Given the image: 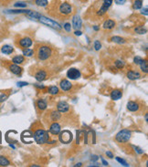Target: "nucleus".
I'll return each mask as SVG.
<instances>
[{"label": "nucleus", "instance_id": "nucleus-31", "mask_svg": "<svg viewBox=\"0 0 148 167\" xmlns=\"http://www.w3.org/2000/svg\"><path fill=\"white\" fill-rule=\"evenodd\" d=\"M29 17H32V18H36V19H38L39 16H41V14H39L38 12H36V11H32V10H29L27 14Z\"/></svg>", "mask_w": 148, "mask_h": 167}, {"label": "nucleus", "instance_id": "nucleus-35", "mask_svg": "<svg viewBox=\"0 0 148 167\" xmlns=\"http://www.w3.org/2000/svg\"><path fill=\"white\" fill-rule=\"evenodd\" d=\"M27 4L26 3V2H16L15 4H14V6L15 7H18V8H25V7H27Z\"/></svg>", "mask_w": 148, "mask_h": 167}, {"label": "nucleus", "instance_id": "nucleus-43", "mask_svg": "<svg viewBox=\"0 0 148 167\" xmlns=\"http://www.w3.org/2000/svg\"><path fill=\"white\" fill-rule=\"evenodd\" d=\"M141 9H142V12H141V13H142V15H145V16H147V14H148V12H147V6H146V7H145V8H143V7H142V8H141Z\"/></svg>", "mask_w": 148, "mask_h": 167}, {"label": "nucleus", "instance_id": "nucleus-22", "mask_svg": "<svg viewBox=\"0 0 148 167\" xmlns=\"http://www.w3.org/2000/svg\"><path fill=\"white\" fill-rule=\"evenodd\" d=\"M14 48L10 45H4L1 48V52L5 55H10L12 53H14Z\"/></svg>", "mask_w": 148, "mask_h": 167}, {"label": "nucleus", "instance_id": "nucleus-18", "mask_svg": "<svg viewBox=\"0 0 148 167\" xmlns=\"http://www.w3.org/2000/svg\"><path fill=\"white\" fill-rule=\"evenodd\" d=\"M111 99L113 101H118L123 97V91L119 89H115L111 92Z\"/></svg>", "mask_w": 148, "mask_h": 167}, {"label": "nucleus", "instance_id": "nucleus-40", "mask_svg": "<svg viewBox=\"0 0 148 167\" xmlns=\"http://www.w3.org/2000/svg\"><path fill=\"white\" fill-rule=\"evenodd\" d=\"M116 161H117V162H119L121 165H125V166H129L128 163H127L126 161H125L124 159H121L120 157H116Z\"/></svg>", "mask_w": 148, "mask_h": 167}, {"label": "nucleus", "instance_id": "nucleus-4", "mask_svg": "<svg viewBox=\"0 0 148 167\" xmlns=\"http://www.w3.org/2000/svg\"><path fill=\"white\" fill-rule=\"evenodd\" d=\"M132 136V133L131 131L127 130V129H124L122 131H120L116 135H115V141L118 144H127Z\"/></svg>", "mask_w": 148, "mask_h": 167}, {"label": "nucleus", "instance_id": "nucleus-13", "mask_svg": "<svg viewBox=\"0 0 148 167\" xmlns=\"http://www.w3.org/2000/svg\"><path fill=\"white\" fill-rule=\"evenodd\" d=\"M70 106L66 101H61L57 104V111H59L60 113H67L70 112Z\"/></svg>", "mask_w": 148, "mask_h": 167}, {"label": "nucleus", "instance_id": "nucleus-15", "mask_svg": "<svg viewBox=\"0 0 148 167\" xmlns=\"http://www.w3.org/2000/svg\"><path fill=\"white\" fill-rule=\"evenodd\" d=\"M61 131V126L57 122H53L49 126V133L53 135H58Z\"/></svg>", "mask_w": 148, "mask_h": 167}, {"label": "nucleus", "instance_id": "nucleus-8", "mask_svg": "<svg viewBox=\"0 0 148 167\" xmlns=\"http://www.w3.org/2000/svg\"><path fill=\"white\" fill-rule=\"evenodd\" d=\"M38 20H39L42 24H44V25H47V26H49V27H51L56 28V29H59V30L61 29V26H60L59 23H57L56 21L52 20L51 18H49V17L44 16L41 15V16H39Z\"/></svg>", "mask_w": 148, "mask_h": 167}, {"label": "nucleus", "instance_id": "nucleus-48", "mask_svg": "<svg viewBox=\"0 0 148 167\" xmlns=\"http://www.w3.org/2000/svg\"><path fill=\"white\" fill-rule=\"evenodd\" d=\"M99 159V157L97 155H92V161H97Z\"/></svg>", "mask_w": 148, "mask_h": 167}, {"label": "nucleus", "instance_id": "nucleus-19", "mask_svg": "<svg viewBox=\"0 0 148 167\" xmlns=\"http://www.w3.org/2000/svg\"><path fill=\"white\" fill-rule=\"evenodd\" d=\"M116 26V22L113 19H107L104 21L103 25V27L104 29H107V30H110V29H113L114 27H115Z\"/></svg>", "mask_w": 148, "mask_h": 167}, {"label": "nucleus", "instance_id": "nucleus-42", "mask_svg": "<svg viewBox=\"0 0 148 167\" xmlns=\"http://www.w3.org/2000/svg\"><path fill=\"white\" fill-rule=\"evenodd\" d=\"M126 1L127 0H114L115 4H117V5H124L126 3Z\"/></svg>", "mask_w": 148, "mask_h": 167}, {"label": "nucleus", "instance_id": "nucleus-9", "mask_svg": "<svg viewBox=\"0 0 148 167\" xmlns=\"http://www.w3.org/2000/svg\"><path fill=\"white\" fill-rule=\"evenodd\" d=\"M34 77L38 81L41 82V81H44L49 79V73L44 69H38L37 70H35Z\"/></svg>", "mask_w": 148, "mask_h": 167}, {"label": "nucleus", "instance_id": "nucleus-6", "mask_svg": "<svg viewBox=\"0 0 148 167\" xmlns=\"http://www.w3.org/2000/svg\"><path fill=\"white\" fill-rule=\"evenodd\" d=\"M113 3H114V0H103V4L101 7L97 10L96 15L98 16H103V15H105L107 11L109 10V8L112 6Z\"/></svg>", "mask_w": 148, "mask_h": 167}, {"label": "nucleus", "instance_id": "nucleus-34", "mask_svg": "<svg viewBox=\"0 0 148 167\" xmlns=\"http://www.w3.org/2000/svg\"><path fill=\"white\" fill-rule=\"evenodd\" d=\"M114 64H115V68L118 69H124V68H125V63L123 60H120V59L116 60V61L114 62Z\"/></svg>", "mask_w": 148, "mask_h": 167}, {"label": "nucleus", "instance_id": "nucleus-7", "mask_svg": "<svg viewBox=\"0 0 148 167\" xmlns=\"http://www.w3.org/2000/svg\"><path fill=\"white\" fill-rule=\"evenodd\" d=\"M16 45L21 48H30L33 45V40L29 37H22L19 39L16 40Z\"/></svg>", "mask_w": 148, "mask_h": 167}, {"label": "nucleus", "instance_id": "nucleus-21", "mask_svg": "<svg viewBox=\"0 0 148 167\" xmlns=\"http://www.w3.org/2000/svg\"><path fill=\"white\" fill-rule=\"evenodd\" d=\"M12 62L16 64V65H22L26 62V59L22 55H16L12 58Z\"/></svg>", "mask_w": 148, "mask_h": 167}, {"label": "nucleus", "instance_id": "nucleus-12", "mask_svg": "<svg viewBox=\"0 0 148 167\" xmlns=\"http://www.w3.org/2000/svg\"><path fill=\"white\" fill-rule=\"evenodd\" d=\"M8 69L10 72H12L14 75H16V76H21L22 72H23V69L19 66V65H16L15 63H10L8 64Z\"/></svg>", "mask_w": 148, "mask_h": 167}, {"label": "nucleus", "instance_id": "nucleus-30", "mask_svg": "<svg viewBox=\"0 0 148 167\" xmlns=\"http://www.w3.org/2000/svg\"><path fill=\"white\" fill-rule=\"evenodd\" d=\"M111 40H112L113 42H114V43H117V44H124V43H125V39L124 37H117V36L113 37L111 38Z\"/></svg>", "mask_w": 148, "mask_h": 167}, {"label": "nucleus", "instance_id": "nucleus-50", "mask_svg": "<svg viewBox=\"0 0 148 167\" xmlns=\"http://www.w3.org/2000/svg\"><path fill=\"white\" fill-rule=\"evenodd\" d=\"M102 163H103V165H108V163H107L104 159H102Z\"/></svg>", "mask_w": 148, "mask_h": 167}, {"label": "nucleus", "instance_id": "nucleus-3", "mask_svg": "<svg viewBox=\"0 0 148 167\" xmlns=\"http://www.w3.org/2000/svg\"><path fill=\"white\" fill-rule=\"evenodd\" d=\"M73 11V5L69 2H62L58 6V13L60 16H70V15H72Z\"/></svg>", "mask_w": 148, "mask_h": 167}, {"label": "nucleus", "instance_id": "nucleus-36", "mask_svg": "<svg viewBox=\"0 0 148 167\" xmlns=\"http://www.w3.org/2000/svg\"><path fill=\"white\" fill-rule=\"evenodd\" d=\"M8 96H9L8 93H5V92L0 93V102H4L8 98Z\"/></svg>", "mask_w": 148, "mask_h": 167}, {"label": "nucleus", "instance_id": "nucleus-10", "mask_svg": "<svg viewBox=\"0 0 148 167\" xmlns=\"http://www.w3.org/2000/svg\"><path fill=\"white\" fill-rule=\"evenodd\" d=\"M142 107V104L136 101H130L127 103V110L132 112H139Z\"/></svg>", "mask_w": 148, "mask_h": 167}, {"label": "nucleus", "instance_id": "nucleus-51", "mask_svg": "<svg viewBox=\"0 0 148 167\" xmlns=\"http://www.w3.org/2000/svg\"><path fill=\"white\" fill-rule=\"evenodd\" d=\"M148 114L147 113H146V122H148Z\"/></svg>", "mask_w": 148, "mask_h": 167}, {"label": "nucleus", "instance_id": "nucleus-25", "mask_svg": "<svg viewBox=\"0 0 148 167\" xmlns=\"http://www.w3.org/2000/svg\"><path fill=\"white\" fill-rule=\"evenodd\" d=\"M10 165H11V163L7 157H5L4 155H0V165L1 166H8Z\"/></svg>", "mask_w": 148, "mask_h": 167}, {"label": "nucleus", "instance_id": "nucleus-33", "mask_svg": "<svg viewBox=\"0 0 148 167\" xmlns=\"http://www.w3.org/2000/svg\"><path fill=\"white\" fill-rule=\"evenodd\" d=\"M135 32L137 33V34L143 35V34H146V33H147V29H146V27H144L139 26V27H136L135 28Z\"/></svg>", "mask_w": 148, "mask_h": 167}, {"label": "nucleus", "instance_id": "nucleus-41", "mask_svg": "<svg viewBox=\"0 0 148 167\" xmlns=\"http://www.w3.org/2000/svg\"><path fill=\"white\" fill-rule=\"evenodd\" d=\"M28 83L27 82H25V81H19L17 82V87L21 88V87H25V86H27Z\"/></svg>", "mask_w": 148, "mask_h": 167}, {"label": "nucleus", "instance_id": "nucleus-11", "mask_svg": "<svg viewBox=\"0 0 148 167\" xmlns=\"http://www.w3.org/2000/svg\"><path fill=\"white\" fill-rule=\"evenodd\" d=\"M81 76V73L80 71V69H75V68H71L67 71V77L70 80H78L80 79Z\"/></svg>", "mask_w": 148, "mask_h": 167}, {"label": "nucleus", "instance_id": "nucleus-23", "mask_svg": "<svg viewBox=\"0 0 148 167\" xmlns=\"http://www.w3.org/2000/svg\"><path fill=\"white\" fill-rule=\"evenodd\" d=\"M47 107H48V104H47V101L45 100L40 99L37 101V108H38V111L43 112L47 109Z\"/></svg>", "mask_w": 148, "mask_h": 167}, {"label": "nucleus", "instance_id": "nucleus-16", "mask_svg": "<svg viewBox=\"0 0 148 167\" xmlns=\"http://www.w3.org/2000/svg\"><path fill=\"white\" fill-rule=\"evenodd\" d=\"M72 26H73V27H74L75 30L81 29V27H82V21H81V18L80 16L75 15L72 17Z\"/></svg>", "mask_w": 148, "mask_h": 167}, {"label": "nucleus", "instance_id": "nucleus-32", "mask_svg": "<svg viewBox=\"0 0 148 167\" xmlns=\"http://www.w3.org/2000/svg\"><path fill=\"white\" fill-rule=\"evenodd\" d=\"M35 4L40 7H46L47 5H49V1L48 0H35Z\"/></svg>", "mask_w": 148, "mask_h": 167}, {"label": "nucleus", "instance_id": "nucleus-17", "mask_svg": "<svg viewBox=\"0 0 148 167\" xmlns=\"http://www.w3.org/2000/svg\"><path fill=\"white\" fill-rule=\"evenodd\" d=\"M126 76H127L128 80H138V79L141 78L140 72H138L136 70H133V69L132 70H129L126 73Z\"/></svg>", "mask_w": 148, "mask_h": 167}, {"label": "nucleus", "instance_id": "nucleus-2", "mask_svg": "<svg viewBox=\"0 0 148 167\" xmlns=\"http://www.w3.org/2000/svg\"><path fill=\"white\" fill-rule=\"evenodd\" d=\"M33 138L35 142L38 144H44L49 141V133L42 127H38L35 130V132L33 133Z\"/></svg>", "mask_w": 148, "mask_h": 167}, {"label": "nucleus", "instance_id": "nucleus-47", "mask_svg": "<svg viewBox=\"0 0 148 167\" xmlns=\"http://www.w3.org/2000/svg\"><path fill=\"white\" fill-rule=\"evenodd\" d=\"M35 87H37V88L39 89V90H44V89L46 88L44 85H38V84H35Z\"/></svg>", "mask_w": 148, "mask_h": 167}, {"label": "nucleus", "instance_id": "nucleus-24", "mask_svg": "<svg viewBox=\"0 0 148 167\" xmlns=\"http://www.w3.org/2000/svg\"><path fill=\"white\" fill-rule=\"evenodd\" d=\"M144 0H134L133 2V9L134 10H139L143 7Z\"/></svg>", "mask_w": 148, "mask_h": 167}, {"label": "nucleus", "instance_id": "nucleus-46", "mask_svg": "<svg viewBox=\"0 0 148 167\" xmlns=\"http://www.w3.org/2000/svg\"><path fill=\"white\" fill-rule=\"evenodd\" d=\"M74 34H75L76 36H81L82 32H81L80 29H77V30H75V31H74Z\"/></svg>", "mask_w": 148, "mask_h": 167}, {"label": "nucleus", "instance_id": "nucleus-27", "mask_svg": "<svg viewBox=\"0 0 148 167\" xmlns=\"http://www.w3.org/2000/svg\"><path fill=\"white\" fill-rule=\"evenodd\" d=\"M48 92L51 95H58L60 93V89L56 86H49L48 88Z\"/></svg>", "mask_w": 148, "mask_h": 167}, {"label": "nucleus", "instance_id": "nucleus-26", "mask_svg": "<svg viewBox=\"0 0 148 167\" xmlns=\"http://www.w3.org/2000/svg\"><path fill=\"white\" fill-rule=\"evenodd\" d=\"M22 51H23V55L24 57H27V58H30L34 55V50L32 48H22Z\"/></svg>", "mask_w": 148, "mask_h": 167}, {"label": "nucleus", "instance_id": "nucleus-37", "mask_svg": "<svg viewBox=\"0 0 148 167\" xmlns=\"http://www.w3.org/2000/svg\"><path fill=\"white\" fill-rule=\"evenodd\" d=\"M93 46H94V49L95 50H100L101 48H102V44H101V42L99 40H95Z\"/></svg>", "mask_w": 148, "mask_h": 167}, {"label": "nucleus", "instance_id": "nucleus-28", "mask_svg": "<svg viewBox=\"0 0 148 167\" xmlns=\"http://www.w3.org/2000/svg\"><path fill=\"white\" fill-rule=\"evenodd\" d=\"M140 65V68H141V70L145 73H147L148 72V63L147 59H143V61L139 64Z\"/></svg>", "mask_w": 148, "mask_h": 167}, {"label": "nucleus", "instance_id": "nucleus-49", "mask_svg": "<svg viewBox=\"0 0 148 167\" xmlns=\"http://www.w3.org/2000/svg\"><path fill=\"white\" fill-rule=\"evenodd\" d=\"M93 30H95V31H98V30H100V27L99 26H93Z\"/></svg>", "mask_w": 148, "mask_h": 167}, {"label": "nucleus", "instance_id": "nucleus-14", "mask_svg": "<svg viewBox=\"0 0 148 167\" xmlns=\"http://www.w3.org/2000/svg\"><path fill=\"white\" fill-rule=\"evenodd\" d=\"M60 87L63 91H70L72 90L73 85L70 81H69L68 80H62L60 82Z\"/></svg>", "mask_w": 148, "mask_h": 167}, {"label": "nucleus", "instance_id": "nucleus-20", "mask_svg": "<svg viewBox=\"0 0 148 167\" xmlns=\"http://www.w3.org/2000/svg\"><path fill=\"white\" fill-rule=\"evenodd\" d=\"M49 119L52 123L53 122H58L61 119V113L59 111H52L49 113Z\"/></svg>", "mask_w": 148, "mask_h": 167}, {"label": "nucleus", "instance_id": "nucleus-1", "mask_svg": "<svg viewBox=\"0 0 148 167\" xmlns=\"http://www.w3.org/2000/svg\"><path fill=\"white\" fill-rule=\"evenodd\" d=\"M36 58L39 61H46L53 56V48L47 44H41L34 50Z\"/></svg>", "mask_w": 148, "mask_h": 167}, {"label": "nucleus", "instance_id": "nucleus-44", "mask_svg": "<svg viewBox=\"0 0 148 167\" xmlns=\"http://www.w3.org/2000/svg\"><path fill=\"white\" fill-rule=\"evenodd\" d=\"M134 148L135 149V151H136L138 154H143V153H144V151H142V149H141V148H139V147H135V146H134Z\"/></svg>", "mask_w": 148, "mask_h": 167}, {"label": "nucleus", "instance_id": "nucleus-5", "mask_svg": "<svg viewBox=\"0 0 148 167\" xmlns=\"http://www.w3.org/2000/svg\"><path fill=\"white\" fill-rule=\"evenodd\" d=\"M72 133L68 131V130H64V131H60V133H59V140L60 143L64 144H68L70 143H71L72 141Z\"/></svg>", "mask_w": 148, "mask_h": 167}, {"label": "nucleus", "instance_id": "nucleus-39", "mask_svg": "<svg viewBox=\"0 0 148 167\" xmlns=\"http://www.w3.org/2000/svg\"><path fill=\"white\" fill-rule=\"evenodd\" d=\"M63 27H64V29H65L67 32H70V30H71V28H72V27H71L70 23H68V22L64 24Z\"/></svg>", "mask_w": 148, "mask_h": 167}, {"label": "nucleus", "instance_id": "nucleus-38", "mask_svg": "<svg viewBox=\"0 0 148 167\" xmlns=\"http://www.w3.org/2000/svg\"><path fill=\"white\" fill-rule=\"evenodd\" d=\"M142 61H143V58L140 57V56H136V57L134 59V63L136 64V65H139Z\"/></svg>", "mask_w": 148, "mask_h": 167}, {"label": "nucleus", "instance_id": "nucleus-45", "mask_svg": "<svg viewBox=\"0 0 148 167\" xmlns=\"http://www.w3.org/2000/svg\"><path fill=\"white\" fill-rule=\"evenodd\" d=\"M106 155H107L109 158H114V155H113V153L110 152V151H107V152H106Z\"/></svg>", "mask_w": 148, "mask_h": 167}, {"label": "nucleus", "instance_id": "nucleus-29", "mask_svg": "<svg viewBox=\"0 0 148 167\" xmlns=\"http://www.w3.org/2000/svg\"><path fill=\"white\" fill-rule=\"evenodd\" d=\"M29 10L28 9H14V10H7V13L9 14H27Z\"/></svg>", "mask_w": 148, "mask_h": 167}]
</instances>
